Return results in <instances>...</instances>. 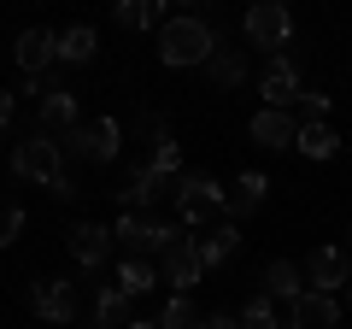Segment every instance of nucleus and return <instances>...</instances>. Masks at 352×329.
Returning <instances> with one entry per match:
<instances>
[{"label": "nucleus", "mask_w": 352, "mask_h": 329, "mask_svg": "<svg viewBox=\"0 0 352 329\" xmlns=\"http://www.w3.org/2000/svg\"><path fill=\"white\" fill-rule=\"evenodd\" d=\"M159 329H200V312L188 306V294H170V300L159 306V317H153Z\"/></svg>", "instance_id": "27"}, {"label": "nucleus", "mask_w": 352, "mask_h": 329, "mask_svg": "<svg viewBox=\"0 0 352 329\" xmlns=\"http://www.w3.org/2000/svg\"><path fill=\"white\" fill-rule=\"evenodd\" d=\"M241 329H288V323H282V317H276V300H270V294H247V306H241Z\"/></svg>", "instance_id": "26"}, {"label": "nucleus", "mask_w": 352, "mask_h": 329, "mask_svg": "<svg viewBox=\"0 0 352 329\" xmlns=\"http://www.w3.org/2000/svg\"><path fill=\"white\" fill-rule=\"evenodd\" d=\"M305 282H311V294H340V282H352V253L346 247H317L305 259Z\"/></svg>", "instance_id": "11"}, {"label": "nucleus", "mask_w": 352, "mask_h": 329, "mask_svg": "<svg viewBox=\"0 0 352 329\" xmlns=\"http://www.w3.org/2000/svg\"><path fill=\"white\" fill-rule=\"evenodd\" d=\"M24 229V206H0V247H12Z\"/></svg>", "instance_id": "29"}, {"label": "nucleus", "mask_w": 352, "mask_h": 329, "mask_svg": "<svg viewBox=\"0 0 352 329\" xmlns=\"http://www.w3.org/2000/svg\"><path fill=\"white\" fill-rule=\"evenodd\" d=\"M200 259H206V270H217V265H229V259L241 253V224H229V217H217L212 229H200Z\"/></svg>", "instance_id": "18"}, {"label": "nucleus", "mask_w": 352, "mask_h": 329, "mask_svg": "<svg viewBox=\"0 0 352 329\" xmlns=\"http://www.w3.org/2000/svg\"><path fill=\"white\" fill-rule=\"evenodd\" d=\"M264 294H270V300H300L305 294V270L294 265V259H270V265H264Z\"/></svg>", "instance_id": "19"}, {"label": "nucleus", "mask_w": 352, "mask_h": 329, "mask_svg": "<svg viewBox=\"0 0 352 329\" xmlns=\"http://www.w3.org/2000/svg\"><path fill=\"white\" fill-rule=\"evenodd\" d=\"M241 36H247V47L258 53H288L294 47V12L282 6V0H258V6H247V18H241Z\"/></svg>", "instance_id": "3"}, {"label": "nucleus", "mask_w": 352, "mask_h": 329, "mask_svg": "<svg viewBox=\"0 0 352 329\" xmlns=\"http://www.w3.org/2000/svg\"><path fill=\"white\" fill-rule=\"evenodd\" d=\"M94 47H100V36H94L88 24H71L59 36V65H88V59H94Z\"/></svg>", "instance_id": "24"}, {"label": "nucleus", "mask_w": 352, "mask_h": 329, "mask_svg": "<svg viewBox=\"0 0 352 329\" xmlns=\"http://www.w3.org/2000/svg\"><path fill=\"white\" fill-rule=\"evenodd\" d=\"M294 147L305 153V159H335L340 153V136L329 124H300V136H294Z\"/></svg>", "instance_id": "25"}, {"label": "nucleus", "mask_w": 352, "mask_h": 329, "mask_svg": "<svg viewBox=\"0 0 352 329\" xmlns=\"http://www.w3.org/2000/svg\"><path fill=\"white\" fill-rule=\"evenodd\" d=\"M76 124H82V118H76V94L71 89H47V94H41V136H53V141H59V136H71V129Z\"/></svg>", "instance_id": "17"}, {"label": "nucleus", "mask_w": 352, "mask_h": 329, "mask_svg": "<svg viewBox=\"0 0 352 329\" xmlns=\"http://www.w3.org/2000/svg\"><path fill=\"white\" fill-rule=\"evenodd\" d=\"M129 329H159V323H129Z\"/></svg>", "instance_id": "32"}, {"label": "nucleus", "mask_w": 352, "mask_h": 329, "mask_svg": "<svg viewBox=\"0 0 352 329\" xmlns=\"http://www.w3.org/2000/svg\"><path fill=\"white\" fill-rule=\"evenodd\" d=\"M153 282H164V270L153 265V259H124L118 265V288L135 300V294H153Z\"/></svg>", "instance_id": "22"}, {"label": "nucleus", "mask_w": 352, "mask_h": 329, "mask_svg": "<svg viewBox=\"0 0 352 329\" xmlns=\"http://www.w3.org/2000/svg\"><path fill=\"white\" fill-rule=\"evenodd\" d=\"M112 235L129 247V259H147V253H153V259H164L176 241H182V229L159 224V217H147V212H124V217L112 224Z\"/></svg>", "instance_id": "5"}, {"label": "nucleus", "mask_w": 352, "mask_h": 329, "mask_svg": "<svg viewBox=\"0 0 352 329\" xmlns=\"http://www.w3.org/2000/svg\"><path fill=\"white\" fill-rule=\"evenodd\" d=\"M118 147H124L118 118H94V124H76L71 136H59V153H65V159H88V164H112Z\"/></svg>", "instance_id": "4"}, {"label": "nucleus", "mask_w": 352, "mask_h": 329, "mask_svg": "<svg viewBox=\"0 0 352 329\" xmlns=\"http://www.w3.org/2000/svg\"><path fill=\"white\" fill-rule=\"evenodd\" d=\"M217 53V30L206 24L200 12H182V18H164L159 30V59L170 71H188V65H212Z\"/></svg>", "instance_id": "2"}, {"label": "nucleus", "mask_w": 352, "mask_h": 329, "mask_svg": "<svg viewBox=\"0 0 352 329\" xmlns=\"http://www.w3.org/2000/svg\"><path fill=\"white\" fill-rule=\"evenodd\" d=\"M346 235H352V229H346ZM346 247H352V241H346Z\"/></svg>", "instance_id": "34"}, {"label": "nucleus", "mask_w": 352, "mask_h": 329, "mask_svg": "<svg viewBox=\"0 0 352 329\" xmlns=\"http://www.w3.org/2000/svg\"><path fill=\"white\" fill-rule=\"evenodd\" d=\"M223 200L229 189L217 177H176V212H182V224H206V217H223Z\"/></svg>", "instance_id": "6"}, {"label": "nucleus", "mask_w": 352, "mask_h": 329, "mask_svg": "<svg viewBox=\"0 0 352 329\" xmlns=\"http://www.w3.org/2000/svg\"><path fill=\"white\" fill-rule=\"evenodd\" d=\"M288 329H340V300L335 294H311L305 288L300 300L288 306Z\"/></svg>", "instance_id": "13"}, {"label": "nucleus", "mask_w": 352, "mask_h": 329, "mask_svg": "<svg viewBox=\"0 0 352 329\" xmlns=\"http://www.w3.org/2000/svg\"><path fill=\"white\" fill-rule=\"evenodd\" d=\"M200 329H241V317L235 312H212V317H200Z\"/></svg>", "instance_id": "30"}, {"label": "nucleus", "mask_w": 352, "mask_h": 329, "mask_svg": "<svg viewBox=\"0 0 352 329\" xmlns=\"http://www.w3.org/2000/svg\"><path fill=\"white\" fill-rule=\"evenodd\" d=\"M112 18H118L124 30H153V24L164 30V0H118Z\"/></svg>", "instance_id": "23"}, {"label": "nucleus", "mask_w": 352, "mask_h": 329, "mask_svg": "<svg viewBox=\"0 0 352 329\" xmlns=\"http://www.w3.org/2000/svg\"><path fill=\"white\" fill-rule=\"evenodd\" d=\"M258 94H264V106L270 112H294L300 106V65H294V53H276V59L264 65V76H258Z\"/></svg>", "instance_id": "7"}, {"label": "nucleus", "mask_w": 352, "mask_h": 329, "mask_svg": "<svg viewBox=\"0 0 352 329\" xmlns=\"http://www.w3.org/2000/svg\"><path fill=\"white\" fill-rule=\"evenodd\" d=\"M159 270H164V282H170L176 294H188L194 282L206 277V259H200V241H194V235H182V241H176V247H170V253L159 259Z\"/></svg>", "instance_id": "12"}, {"label": "nucleus", "mask_w": 352, "mask_h": 329, "mask_svg": "<svg viewBox=\"0 0 352 329\" xmlns=\"http://www.w3.org/2000/svg\"><path fill=\"white\" fill-rule=\"evenodd\" d=\"M153 171H164V177H182V147H176L170 136H153Z\"/></svg>", "instance_id": "28"}, {"label": "nucleus", "mask_w": 352, "mask_h": 329, "mask_svg": "<svg viewBox=\"0 0 352 329\" xmlns=\"http://www.w3.org/2000/svg\"><path fill=\"white\" fill-rule=\"evenodd\" d=\"M247 136L258 141V147H294V136H300V118L294 112H270V106H258V112H252V124H247Z\"/></svg>", "instance_id": "15"}, {"label": "nucleus", "mask_w": 352, "mask_h": 329, "mask_svg": "<svg viewBox=\"0 0 352 329\" xmlns=\"http://www.w3.org/2000/svg\"><path fill=\"white\" fill-rule=\"evenodd\" d=\"M346 306H352V282H346Z\"/></svg>", "instance_id": "33"}, {"label": "nucleus", "mask_w": 352, "mask_h": 329, "mask_svg": "<svg viewBox=\"0 0 352 329\" xmlns=\"http://www.w3.org/2000/svg\"><path fill=\"white\" fill-rule=\"evenodd\" d=\"M129 306H135V300H129L118 282H106V288L94 294V329H129V323H135V317H129Z\"/></svg>", "instance_id": "20"}, {"label": "nucleus", "mask_w": 352, "mask_h": 329, "mask_svg": "<svg viewBox=\"0 0 352 329\" xmlns=\"http://www.w3.org/2000/svg\"><path fill=\"white\" fill-rule=\"evenodd\" d=\"M65 247H71V259H76L82 270H106L118 235H112L106 224H71V229H65Z\"/></svg>", "instance_id": "9"}, {"label": "nucleus", "mask_w": 352, "mask_h": 329, "mask_svg": "<svg viewBox=\"0 0 352 329\" xmlns=\"http://www.w3.org/2000/svg\"><path fill=\"white\" fill-rule=\"evenodd\" d=\"M12 177L41 182V189H47L53 200H71V194H76V182L65 177V153H59V141H53V136H41V129H30V136L12 147Z\"/></svg>", "instance_id": "1"}, {"label": "nucleus", "mask_w": 352, "mask_h": 329, "mask_svg": "<svg viewBox=\"0 0 352 329\" xmlns=\"http://www.w3.org/2000/svg\"><path fill=\"white\" fill-rule=\"evenodd\" d=\"M30 312H36L41 323L71 329V317H76V288H71L65 277H41V282H30Z\"/></svg>", "instance_id": "8"}, {"label": "nucleus", "mask_w": 352, "mask_h": 329, "mask_svg": "<svg viewBox=\"0 0 352 329\" xmlns=\"http://www.w3.org/2000/svg\"><path fill=\"white\" fill-rule=\"evenodd\" d=\"M12 118H18V94H12V89H6V94H0V129L12 124Z\"/></svg>", "instance_id": "31"}, {"label": "nucleus", "mask_w": 352, "mask_h": 329, "mask_svg": "<svg viewBox=\"0 0 352 329\" xmlns=\"http://www.w3.org/2000/svg\"><path fill=\"white\" fill-rule=\"evenodd\" d=\"M12 59H18V71L36 83V76H47L53 65H59V36H53V30H24V36L12 41Z\"/></svg>", "instance_id": "10"}, {"label": "nucleus", "mask_w": 352, "mask_h": 329, "mask_svg": "<svg viewBox=\"0 0 352 329\" xmlns=\"http://www.w3.org/2000/svg\"><path fill=\"white\" fill-rule=\"evenodd\" d=\"M153 200H176V177L153 171V164H135V171H129V189H124V206L141 212V206H153Z\"/></svg>", "instance_id": "14"}, {"label": "nucleus", "mask_w": 352, "mask_h": 329, "mask_svg": "<svg viewBox=\"0 0 352 329\" xmlns=\"http://www.w3.org/2000/svg\"><path fill=\"white\" fill-rule=\"evenodd\" d=\"M206 76H212L217 89H241V83H247V53L241 47H217L212 65H206Z\"/></svg>", "instance_id": "21"}, {"label": "nucleus", "mask_w": 352, "mask_h": 329, "mask_svg": "<svg viewBox=\"0 0 352 329\" xmlns=\"http://www.w3.org/2000/svg\"><path fill=\"white\" fill-rule=\"evenodd\" d=\"M264 194H270V177H264V171H241L235 189H229V200H223V217H229V224L252 217V212L264 206Z\"/></svg>", "instance_id": "16"}]
</instances>
